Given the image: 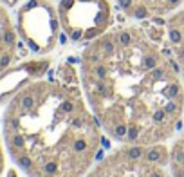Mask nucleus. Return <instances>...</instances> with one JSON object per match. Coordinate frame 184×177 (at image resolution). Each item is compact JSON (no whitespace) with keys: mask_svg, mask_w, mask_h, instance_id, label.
<instances>
[{"mask_svg":"<svg viewBox=\"0 0 184 177\" xmlns=\"http://www.w3.org/2000/svg\"><path fill=\"white\" fill-rule=\"evenodd\" d=\"M18 51V29L9 9L0 2V76L15 63Z\"/></svg>","mask_w":184,"mask_h":177,"instance_id":"7","label":"nucleus"},{"mask_svg":"<svg viewBox=\"0 0 184 177\" xmlns=\"http://www.w3.org/2000/svg\"><path fill=\"white\" fill-rule=\"evenodd\" d=\"M16 29L33 51L49 53L58 42V11L49 0H29L18 9Z\"/></svg>","mask_w":184,"mask_h":177,"instance_id":"5","label":"nucleus"},{"mask_svg":"<svg viewBox=\"0 0 184 177\" xmlns=\"http://www.w3.org/2000/svg\"><path fill=\"white\" fill-rule=\"evenodd\" d=\"M60 25L72 42H90L106 33L114 22L110 0H61Z\"/></svg>","mask_w":184,"mask_h":177,"instance_id":"4","label":"nucleus"},{"mask_svg":"<svg viewBox=\"0 0 184 177\" xmlns=\"http://www.w3.org/2000/svg\"><path fill=\"white\" fill-rule=\"evenodd\" d=\"M85 177H173L170 150L161 145H123L94 164Z\"/></svg>","mask_w":184,"mask_h":177,"instance_id":"3","label":"nucleus"},{"mask_svg":"<svg viewBox=\"0 0 184 177\" xmlns=\"http://www.w3.org/2000/svg\"><path fill=\"white\" fill-rule=\"evenodd\" d=\"M5 170V156H4V145H2V138H0V177Z\"/></svg>","mask_w":184,"mask_h":177,"instance_id":"10","label":"nucleus"},{"mask_svg":"<svg viewBox=\"0 0 184 177\" xmlns=\"http://www.w3.org/2000/svg\"><path fill=\"white\" fill-rule=\"evenodd\" d=\"M80 81L101 128L121 145H161L184 114L182 76L161 29L119 25L90 40Z\"/></svg>","mask_w":184,"mask_h":177,"instance_id":"1","label":"nucleus"},{"mask_svg":"<svg viewBox=\"0 0 184 177\" xmlns=\"http://www.w3.org/2000/svg\"><path fill=\"white\" fill-rule=\"evenodd\" d=\"M166 25H168V45L177 60L184 85V9L175 13Z\"/></svg>","mask_w":184,"mask_h":177,"instance_id":"8","label":"nucleus"},{"mask_svg":"<svg viewBox=\"0 0 184 177\" xmlns=\"http://www.w3.org/2000/svg\"><path fill=\"white\" fill-rule=\"evenodd\" d=\"M124 15L135 20L161 18L179 9L184 0H116Z\"/></svg>","mask_w":184,"mask_h":177,"instance_id":"6","label":"nucleus"},{"mask_svg":"<svg viewBox=\"0 0 184 177\" xmlns=\"http://www.w3.org/2000/svg\"><path fill=\"white\" fill-rule=\"evenodd\" d=\"M170 172L173 177H184V136L170 148Z\"/></svg>","mask_w":184,"mask_h":177,"instance_id":"9","label":"nucleus"},{"mask_svg":"<svg viewBox=\"0 0 184 177\" xmlns=\"http://www.w3.org/2000/svg\"><path fill=\"white\" fill-rule=\"evenodd\" d=\"M45 60L13 92L2 114L5 150L27 177H85L99 150L101 125L78 74Z\"/></svg>","mask_w":184,"mask_h":177,"instance_id":"2","label":"nucleus"}]
</instances>
